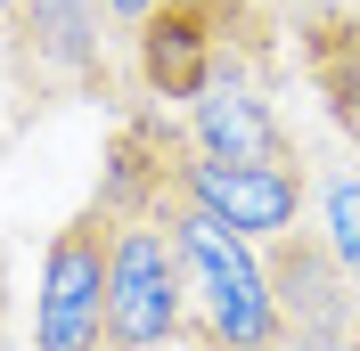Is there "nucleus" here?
Instances as JSON below:
<instances>
[{
  "instance_id": "nucleus-10",
  "label": "nucleus",
  "mask_w": 360,
  "mask_h": 351,
  "mask_svg": "<svg viewBox=\"0 0 360 351\" xmlns=\"http://www.w3.org/2000/svg\"><path fill=\"white\" fill-rule=\"evenodd\" d=\"M319 237H328V253L360 278V172H328L319 180Z\"/></svg>"
},
{
  "instance_id": "nucleus-6",
  "label": "nucleus",
  "mask_w": 360,
  "mask_h": 351,
  "mask_svg": "<svg viewBox=\"0 0 360 351\" xmlns=\"http://www.w3.org/2000/svg\"><path fill=\"white\" fill-rule=\"evenodd\" d=\"M221 66V0H156L139 17V74L156 98H197Z\"/></svg>"
},
{
  "instance_id": "nucleus-8",
  "label": "nucleus",
  "mask_w": 360,
  "mask_h": 351,
  "mask_svg": "<svg viewBox=\"0 0 360 351\" xmlns=\"http://www.w3.org/2000/svg\"><path fill=\"white\" fill-rule=\"evenodd\" d=\"M98 8L107 0H17L25 58L66 82H107V49H98Z\"/></svg>"
},
{
  "instance_id": "nucleus-4",
  "label": "nucleus",
  "mask_w": 360,
  "mask_h": 351,
  "mask_svg": "<svg viewBox=\"0 0 360 351\" xmlns=\"http://www.w3.org/2000/svg\"><path fill=\"white\" fill-rule=\"evenodd\" d=\"M33 351H107V213L98 204H82L41 253Z\"/></svg>"
},
{
  "instance_id": "nucleus-13",
  "label": "nucleus",
  "mask_w": 360,
  "mask_h": 351,
  "mask_svg": "<svg viewBox=\"0 0 360 351\" xmlns=\"http://www.w3.org/2000/svg\"><path fill=\"white\" fill-rule=\"evenodd\" d=\"M0 25H17V0H0Z\"/></svg>"
},
{
  "instance_id": "nucleus-12",
  "label": "nucleus",
  "mask_w": 360,
  "mask_h": 351,
  "mask_svg": "<svg viewBox=\"0 0 360 351\" xmlns=\"http://www.w3.org/2000/svg\"><path fill=\"white\" fill-rule=\"evenodd\" d=\"M319 17H360V0H311Z\"/></svg>"
},
{
  "instance_id": "nucleus-5",
  "label": "nucleus",
  "mask_w": 360,
  "mask_h": 351,
  "mask_svg": "<svg viewBox=\"0 0 360 351\" xmlns=\"http://www.w3.org/2000/svg\"><path fill=\"white\" fill-rule=\"evenodd\" d=\"M262 270H270V303H278V327L287 335H352L360 319V278L328 253L319 229H278L262 245Z\"/></svg>"
},
{
  "instance_id": "nucleus-3",
  "label": "nucleus",
  "mask_w": 360,
  "mask_h": 351,
  "mask_svg": "<svg viewBox=\"0 0 360 351\" xmlns=\"http://www.w3.org/2000/svg\"><path fill=\"white\" fill-rule=\"evenodd\" d=\"M164 180L188 204H205L213 220H229L238 237H254V245L295 229L303 197H311V172L303 164H229V155H205L180 123H164Z\"/></svg>"
},
{
  "instance_id": "nucleus-9",
  "label": "nucleus",
  "mask_w": 360,
  "mask_h": 351,
  "mask_svg": "<svg viewBox=\"0 0 360 351\" xmlns=\"http://www.w3.org/2000/svg\"><path fill=\"white\" fill-rule=\"evenodd\" d=\"M303 58L328 114L360 139V17H303Z\"/></svg>"
},
{
  "instance_id": "nucleus-7",
  "label": "nucleus",
  "mask_w": 360,
  "mask_h": 351,
  "mask_svg": "<svg viewBox=\"0 0 360 351\" xmlns=\"http://www.w3.org/2000/svg\"><path fill=\"white\" fill-rule=\"evenodd\" d=\"M180 131L197 139L205 155H229V164H303V155H295V131L270 114V98L238 66H221L197 98H188V123H180Z\"/></svg>"
},
{
  "instance_id": "nucleus-11",
  "label": "nucleus",
  "mask_w": 360,
  "mask_h": 351,
  "mask_svg": "<svg viewBox=\"0 0 360 351\" xmlns=\"http://www.w3.org/2000/svg\"><path fill=\"white\" fill-rule=\"evenodd\" d=\"M270 351H352V335H278Z\"/></svg>"
},
{
  "instance_id": "nucleus-1",
  "label": "nucleus",
  "mask_w": 360,
  "mask_h": 351,
  "mask_svg": "<svg viewBox=\"0 0 360 351\" xmlns=\"http://www.w3.org/2000/svg\"><path fill=\"white\" fill-rule=\"evenodd\" d=\"M156 213H164V229H172L180 278H188V319H197V343H221V351H270L287 327H278V303H270L262 245L238 237L229 220H213L205 204H188L172 180L156 188Z\"/></svg>"
},
{
  "instance_id": "nucleus-15",
  "label": "nucleus",
  "mask_w": 360,
  "mask_h": 351,
  "mask_svg": "<svg viewBox=\"0 0 360 351\" xmlns=\"http://www.w3.org/2000/svg\"><path fill=\"white\" fill-rule=\"evenodd\" d=\"M205 351H221V343H205Z\"/></svg>"
},
{
  "instance_id": "nucleus-14",
  "label": "nucleus",
  "mask_w": 360,
  "mask_h": 351,
  "mask_svg": "<svg viewBox=\"0 0 360 351\" xmlns=\"http://www.w3.org/2000/svg\"><path fill=\"white\" fill-rule=\"evenodd\" d=\"M352 351H360V319H352Z\"/></svg>"
},
{
  "instance_id": "nucleus-2",
  "label": "nucleus",
  "mask_w": 360,
  "mask_h": 351,
  "mask_svg": "<svg viewBox=\"0 0 360 351\" xmlns=\"http://www.w3.org/2000/svg\"><path fill=\"white\" fill-rule=\"evenodd\" d=\"M98 213H107V351H172L188 335V278L156 197L98 204Z\"/></svg>"
}]
</instances>
